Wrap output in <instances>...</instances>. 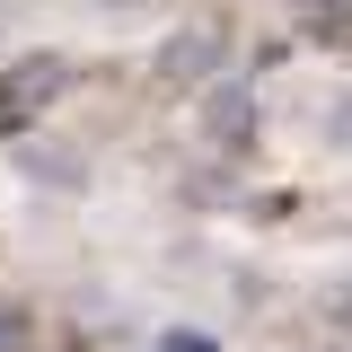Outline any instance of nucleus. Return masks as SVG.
Segmentation results:
<instances>
[{"mask_svg": "<svg viewBox=\"0 0 352 352\" xmlns=\"http://www.w3.org/2000/svg\"><path fill=\"white\" fill-rule=\"evenodd\" d=\"M44 97H62V62H9V71H0V115H36Z\"/></svg>", "mask_w": 352, "mask_h": 352, "instance_id": "f257e3e1", "label": "nucleus"}]
</instances>
